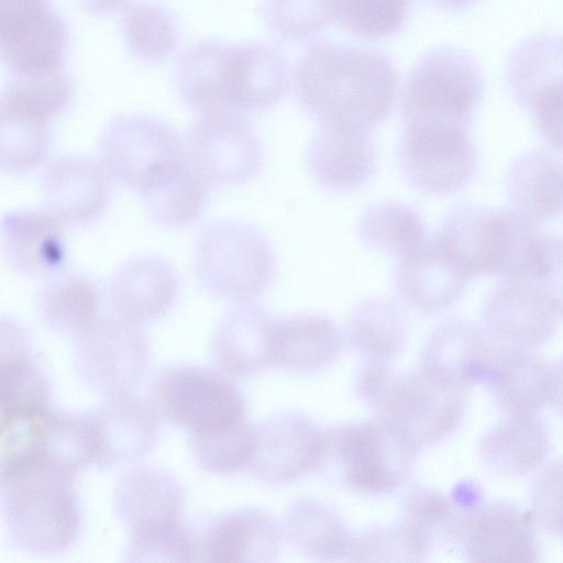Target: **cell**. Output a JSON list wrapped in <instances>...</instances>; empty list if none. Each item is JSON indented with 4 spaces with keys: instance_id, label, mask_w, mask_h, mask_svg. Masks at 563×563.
<instances>
[{
    "instance_id": "6da1fadb",
    "label": "cell",
    "mask_w": 563,
    "mask_h": 563,
    "mask_svg": "<svg viewBox=\"0 0 563 563\" xmlns=\"http://www.w3.org/2000/svg\"><path fill=\"white\" fill-rule=\"evenodd\" d=\"M398 75L384 53L353 45L318 43L295 75L301 108L321 125L371 130L389 114Z\"/></svg>"
},
{
    "instance_id": "7a4b0ae2",
    "label": "cell",
    "mask_w": 563,
    "mask_h": 563,
    "mask_svg": "<svg viewBox=\"0 0 563 563\" xmlns=\"http://www.w3.org/2000/svg\"><path fill=\"white\" fill-rule=\"evenodd\" d=\"M355 387L375 418L418 451L448 438L464 417L467 390L441 385L420 368L401 372L389 361L365 360Z\"/></svg>"
},
{
    "instance_id": "3957f363",
    "label": "cell",
    "mask_w": 563,
    "mask_h": 563,
    "mask_svg": "<svg viewBox=\"0 0 563 563\" xmlns=\"http://www.w3.org/2000/svg\"><path fill=\"white\" fill-rule=\"evenodd\" d=\"M75 477L43 464L1 474L2 525L12 547L55 555L75 544L81 525Z\"/></svg>"
},
{
    "instance_id": "277c9868",
    "label": "cell",
    "mask_w": 563,
    "mask_h": 563,
    "mask_svg": "<svg viewBox=\"0 0 563 563\" xmlns=\"http://www.w3.org/2000/svg\"><path fill=\"white\" fill-rule=\"evenodd\" d=\"M192 264L208 295L234 303L262 296L276 275L275 252L266 236L236 219H218L199 230Z\"/></svg>"
},
{
    "instance_id": "5b68a950",
    "label": "cell",
    "mask_w": 563,
    "mask_h": 563,
    "mask_svg": "<svg viewBox=\"0 0 563 563\" xmlns=\"http://www.w3.org/2000/svg\"><path fill=\"white\" fill-rule=\"evenodd\" d=\"M418 450L384 421L351 422L322 431L318 471L350 489L390 494L409 479Z\"/></svg>"
},
{
    "instance_id": "8992f818",
    "label": "cell",
    "mask_w": 563,
    "mask_h": 563,
    "mask_svg": "<svg viewBox=\"0 0 563 563\" xmlns=\"http://www.w3.org/2000/svg\"><path fill=\"white\" fill-rule=\"evenodd\" d=\"M433 239L468 279L507 277L526 261L532 230L511 208L461 205L448 213Z\"/></svg>"
},
{
    "instance_id": "52a82bcc",
    "label": "cell",
    "mask_w": 563,
    "mask_h": 563,
    "mask_svg": "<svg viewBox=\"0 0 563 563\" xmlns=\"http://www.w3.org/2000/svg\"><path fill=\"white\" fill-rule=\"evenodd\" d=\"M483 70L475 57L454 46L427 51L406 78L401 122L470 126L484 95Z\"/></svg>"
},
{
    "instance_id": "ba28073f",
    "label": "cell",
    "mask_w": 563,
    "mask_h": 563,
    "mask_svg": "<svg viewBox=\"0 0 563 563\" xmlns=\"http://www.w3.org/2000/svg\"><path fill=\"white\" fill-rule=\"evenodd\" d=\"M99 153L111 178L139 195L187 162L185 139L174 126L141 113L112 118L100 134Z\"/></svg>"
},
{
    "instance_id": "9c48e42d",
    "label": "cell",
    "mask_w": 563,
    "mask_h": 563,
    "mask_svg": "<svg viewBox=\"0 0 563 563\" xmlns=\"http://www.w3.org/2000/svg\"><path fill=\"white\" fill-rule=\"evenodd\" d=\"M151 399L161 417L188 433L245 421L246 404L238 386L222 372L201 366L164 368L152 384Z\"/></svg>"
},
{
    "instance_id": "30bf717a",
    "label": "cell",
    "mask_w": 563,
    "mask_h": 563,
    "mask_svg": "<svg viewBox=\"0 0 563 563\" xmlns=\"http://www.w3.org/2000/svg\"><path fill=\"white\" fill-rule=\"evenodd\" d=\"M505 78L544 141L563 153V35L537 33L521 41L508 56Z\"/></svg>"
},
{
    "instance_id": "8fae6325",
    "label": "cell",
    "mask_w": 563,
    "mask_h": 563,
    "mask_svg": "<svg viewBox=\"0 0 563 563\" xmlns=\"http://www.w3.org/2000/svg\"><path fill=\"white\" fill-rule=\"evenodd\" d=\"M74 340L77 376L106 398L132 393L147 368L150 347L143 331L118 316L99 318Z\"/></svg>"
},
{
    "instance_id": "7c38bea8",
    "label": "cell",
    "mask_w": 563,
    "mask_h": 563,
    "mask_svg": "<svg viewBox=\"0 0 563 563\" xmlns=\"http://www.w3.org/2000/svg\"><path fill=\"white\" fill-rule=\"evenodd\" d=\"M402 177L413 189L445 196L463 189L476 168L470 126L407 124L398 151Z\"/></svg>"
},
{
    "instance_id": "4fadbf2b",
    "label": "cell",
    "mask_w": 563,
    "mask_h": 563,
    "mask_svg": "<svg viewBox=\"0 0 563 563\" xmlns=\"http://www.w3.org/2000/svg\"><path fill=\"white\" fill-rule=\"evenodd\" d=\"M189 164L210 187L243 185L260 173L263 146L244 118L236 112L201 114L185 137Z\"/></svg>"
},
{
    "instance_id": "5bb4252c",
    "label": "cell",
    "mask_w": 563,
    "mask_h": 563,
    "mask_svg": "<svg viewBox=\"0 0 563 563\" xmlns=\"http://www.w3.org/2000/svg\"><path fill=\"white\" fill-rule=\"evenodd\" d=\"M68 27L47 0H0L1 59L10 76L65 68Z\"/></svg>"
},
{
    "instance_id": "9a60e30c",
    "label": "cell",
    "mask_w": 563,
    "mask_h": 563,
    "mask_svg": "<svg viewBox=\"0 0 563 563\" xmlns=\"http://www.w3.org/2000/svg\"><path fill=\"white\" fill-rule=\"evenodd\" d=\"M289 86L285 57L258 42L223 43L219 62V89L223 109L253 113L275 106Z\"/></svg>"
},
{
    "instance_id": "2e32d148",
    "label": "cell",
    "mask_w": 563,
    "mask_h": 563,
    "mask_svg": "<svg viewBox=\"0 0 563 563\" xmlns=\"http://www.w3.org/2000/svg\"><path fill=\"white\" fill-rule=\"evenodd\" d=\"M533 516L506 501L461 510L455 544L470 562H537Z\"/></svg>"
},
{
    "instance_id": "e0dca14e",
    "label": "cell",
    "mask_w": 563,
    "mask_h": 563,
    "mask_svg": "<svg viewBox=\"0 0 563 563\" xmlns=\"http://www.w3.org/2000/svg\"><path fill=\"white\" fill-rule=\"evenodd\" d=\"M322 431L297 412H283L255 424L250 472L267 484H284L318 471Z\"/></svg>"
},
{
    "instance_id": "ac0fdd59",
    "label": "cell",
    "mask_w": 563,
    "mask_h": 563,
    "mask_svg": "<svg viewBox=\"0 0 563 563\" xmlns=\"http://www.w3.org/2000/svg\"><path fill=\"white\" fill-rule=\"evenodd\" d=\"M558 316L527 277H505L495 285L483 310V329L497 344L531 350L552 336Z\"/></svg>"
},
{
    "instance_id": "d6986e66",
    "label": "cell",
    "mask_w": 563,
    "mask_h": 563,
    "mask_svg": "<svg viewBox=\"0 0 563 563\" xmlns=\"http://www.w3.org/2000/svg\"><path fill=\"white\" fill-rule=\"evenodd\" d=\"M496 345L483 327L448 318L428 336L419 368L441 385L467 390L484 382Z\"/></svg>"
},
{
    "instance_id": "ffe728a7",
    "label": "cell",
    "mask_w": 563,
    "mask_h": 563,
    "mask_svg": "<svg viewBox=\"0 0 563 563\" xmlns=\"http://www.w3.org/2000/svg\"><path fill=\"white\" fill-rule=\"evenodd\" d=\"M111 176L101 164L84 155H64L44 169L41 191L45 208L64 225L99 218L111 195Z\"/></svg>"
},
{
    "instance_id": "44dd1931",
    "label": "cell",
    "mask_w": 563,
    "mask_h": 563,
    "mask_svg": "<svg viewBox=\"0 0 563 563\" xmlns=\"http://www.w3.org/2000/svg\"><path fill=\"white\" fill-rule=\"evenodd\" d=\"M180 291L175 266L157 255H140L122 263L108 283L115 316L136 324L155 321L172 310Z\"/></svg>"
},
{
    "instance_id": "7402d4cb",
    "label": "cell",
    "mask_w": 563,
    "mask_h": 563,
    "mask_svg": "<svg viewBox=\"0 0 563 563\" xmlns=\"http://www.w3.org/2000/svg\"><path fill=\"white\" fill-rule=\"evenodd\" d=\"M276 321L257 305L236 303L212 333L210 352L217 367L229 377H246L275 365Z\"/></svg>"
},
{
    "instance_id": "603a6c76",
    "label": "cell",
    "mask_w": 563,
    "mask_h": 563,
    "mask_svg": "<svg viewBox=\"0 0 563 563\" xmlns=\"http://www.w3.org/2000/svg\"><path fill=\"white\" fill-rule=\"evenodd\" d=\"M305 159L314 181L335 192L361 188L377 165L369 130L342 125H321L307 146Z\"/></svg>"
},
{
    "instance_id": "cb8c5ba5",
    "label": "cell",
    "mask_w": 563,
    "mask_h": 563,
    "mask_svg": "<svg viewBox=\"0 0 563 563\" xmlns=\"http://www.w3.org/2000/svg\"><path fill=\"white\" fill-rule=\"evenodd\" d=\"M90 415L98 440L96 465L99 467L137 461L158 441V413L151 402L132 393L107 398Z\"/></svg>"
},
{
    "instance_id": "d4e9b609",
    "label": "cell",
    "mask_w": 563,
    "mask_h": 563,
    "mask_svg": "<svg viewBox=\"0 0 563 563\" xmlns=\"http://www.w3.org/2000/svg\"><path fill=\"white\" fill-rule=\"evenodd\" d=\"M283 525L266 510L246 507L214 517L200 543V560L209 562H275Z\"/></svg>"
},
{
    "instance_id": "484cf974",
    "label": "cell",
    "mask_w": 563,
    "mask_h": 563,
    "mask_svg": "<svg viewBox=\"0 0 563 563\" xmlns=\"http://www.w3.org/2000/svg\"><path fill=\"white\" fill-rule=\"evenodd\" d=\"M64 227L46 208L9 211L1 221L3 256L21 275L48 277L66 262Z\"/></svg>"
},
{
    "instance_id": "4316f807",
    "label": "cell",
    "mask_w": 563,
    "mask_h": 563,
    "mask_svg": "<svg viewBox=\"0 0 563 563\" xmlns=\"http://www.w3.org/2000/svg\"><path fill=\"white\" fill-rule=\"evenodd\" d=\"M1 418L37 416L48 410L51 386L34 357L25 328L10 317L0 323Z\"/></svg>"
},
{
    "instance_id": "83f0119b",
    "label": "cell",
    "mask_w": 563,
    "mask_h": 563,
    "mask_svg": "<svg viewBox=\"0 0 563 563\" xmlns=\"http://www.w3.org/2000/svg\"><path fill=\"white\" fill-rule=\"evenodd\" d=\"M186 492L172 473L153 466L134 467L117 483L114 511L132 531L183 519Z\"/></svg>"
},
{
    "instance_id": "f1b7e54d",
    "label": "cell",
    "mask_w": 563,
    "mask_h": 563,
    "mask_svg": "<svg viewBox=\"0 0 563 563\" xmlns=\"http://www.w3.org/2000/svg\"><path fill=\"white\" fill-rule=\"evenodd\" d=\"M394 280L401 300L421 312H439L463 296L470 279L457 268L434 239L397 260Z\"/></svg>"
},
{
    "instance_id": "f546056e",
    "label": "cell",
    "mask_w": 563,
    "mask_h": 563,
    "mask_svg": "<svg viewBox=\"0 0 563 563\" xmlns=\"http://www.w3.org/2000/svg\"><path fill=\"white\" fill-rule=\"evenodd\" d=\"M505 187L510 208L537 227L563 213V162L545 148L517 156Z\"/></svg>"
},
{
    "instance_id": "4dcf8cb0",
    "label": "cell",
    "mask_w": 563,
    "mask_h": 563,
    "mask_svg": "<svg viewBox=\"0 0 563 563\" xmlns=\"http://www.w3.org/2000/svg\"><path fill=\"white\" fill-rule=\"evenodd\" d=\"M506 413L481 439L479 456L496 473L523 476L544 463L550 451L549 432L534 411Z\"/></svg>"
},
{
    "instance_id": "1f68e13d",
    "label": "cell",
    "mask_w": 563,
    "mask_h": 563,
    "mask_svg": "<svg viewBox=\"0 0 563 563\" xmlns=\"http://www.w3.org/2000/svg\"><path fill=\"white\" fill-rule=\"evenodd\" d=\"M548 369L528 350L497 344L483 383L506 412H537L549 401Z\"/></svg>"
},
{
    "instance_id": "d6a6232c",
    "label": "cell",
    "mask_w": 563,
    "mask_h": 563,
    "mask_svg": "<svg viewBox=\"0 0 563 563\" xmlns=\"http://www.w3.org/2000/svg\"><path fill=\"white\" fill-rule=\"evenodd\" d=\"M101 292L96 282L79 272H57L48 277L36 295V310L51 330L78 336L100 317Z\"/></svg>"
},
{
    "instance_id": "836d02e7",
    "label": "cell",
    "mask_w": 563,
    "mask_h": 563,
    "mask_svg": "<svg viewBox=\"0 0 563 563\" xmlns=\"http://www.w3.org/2000/svg\"><path fill=\"white\" fill-rule=\"evenodd\" d=\"M343 341V333L325 316L300 313L277 318L275 366L290 371L320 368L339 355Z\"/></svg>"
},
{
    "instance_id": "e575fe53",
    "label": "cell",
    "mask_w": 563,
    "mask_h": 563,
    "mask_svg": "<svg viewBox=\"0 0 563 563\" xmlns=\"http://www.w3.org/2000/svg\"><path fill=\"white\" fill-rule=\"evenodd\" d=\"M35 455L46 466L73 476L96 465L98 440L91 415L48 409L37 423Z\"/></svg>"
},
{
    "instance_id": "d590c367",
    "label": "cell",
    "mask_w": 563,
    "mask_h": 563,
    "mask_svg": "<svg viewBox=\"0 0 563 563\" xmlns=\"http://www.w3.org/2000/svg\"><path fill=\"white\" fill-rule=\"evenodd\" d=\"M282 525L284 536L305 556L325 562L350 556L353 534L339 514L320 500L294 501Z\"/></svg>"
},
{
    "instance_id": "8d00e7d4",
    "label": "cell",
    "mask_w": 563,
    "mask_h": 563,
    "mask_svg": "<svg viewBox=\"0 0 563 563\" xmlns=\"http://www.w3.org/2000/svg\"><path fill=\"white\" fill-rule=\"evenodd\" d=\"M408 334L407 318L400 306L387 297H371L353 307L346 323L351 346L365 360L390 361Z\"/></svg>"
},
{
    "instance_id": "74e56055",
    "label": "cell",
    "mask_w": 563,
    "mask_h": 563,
    "mask_svg": "<svg viewBox=\"0 0 563 563\" xmlns=\"http://www.w3.org/2000/svg\"><path fill=\"white\" fill-rule=\"evenodd\" d=\"M209 188L187 159L140 197L146 214L155 224L181 229L200 219L208 203Z\"/></svg>"
},
{
    "instance_id": "f35d334b",
    "label": "cell",
    "mask_w": 563,
    "mask_h": 563,
    "mask_svg": "<svg viewBox=\"0 0 563 563\" xmlns=\"http://www.w3.org/2000/svg\"><path fill=\"white\" fill-rule=\"evenodd\" d=\"M363 244L400 260L420 249L427 239L420 214L398 201H379L364 210L357 222Z\"/></svg>"
},
{
    "instance_id": "ab89813d",
    "label": "cell",
    "mask_w": 563,
    "mask_h": 563,
    "mask_svg": "<svg viewBox=\"0 0 563 563\" xmlns=\"http://www.w3.org/2000/svg\"><path fill=\"white\" fill-rule=\"evenodd\" d=\"M460 516L452 498L429 487L412 486L402 496L399 521L427 556L437 545L455 543Z\"/></svg>"
},
{
    "instance_id": "60d3db41",
    "label": "cell",
    "mask_w": 563,
    "mask_h": 563,
    "mask_svg": "<svg viewBox=\"0 0 563 563\" xmlns=\"http://www.w3.org/2000/svg\"><path fill=\"white\" fill-rule=\"evenodd\" d=\"M121 31L129 53L146 64L168 58L180 42L176 16L154 2L141 1L128 5L122 14Z\"/></svg>"
},
{
    "instance_id": "b9f144b4",
    "label": "cell",
    "mask_w": 563,
    "mask_h": 563,
    "mask_svg": "<svg viewBox=\"0 0 563 563\" xmlns=\"http://www.w3.org/2000/svg\"><path fill=\"white\" fill-rule=\"evenodd\" d=\"M52 144L51 121L0 108V168L18 175L41 166Z\"/></svg>"
},
{
    "instance_id": "7bdbcfd3",
    "label": "cell",
    "mask_w": 563,
    "mask_h": 563,
    "mask_svg": "<svg viewBox=\"0 0 563 563\" xmlns=\"http://www.w3.org/2000/svg\"><path fill=\"white\" fill-rule=\"evenodd\" d=\"M74 82L66 68L31 75L10 76L0 107L51 121L71 103Z\"/></svg>"
},
{
    "instance_id": "ee69618b",
    "label": "cell",
    "mask_w": 563,
    "mask_h": 563,
    "mask_svg": "<svg viewBox=\"0 0 563 563\" xmlns=\"http://www.w3.org/2000/svg\"><path fill=\"white\" fill-rule=\"evenodd\" d=\"M189 450L206 472L228 475L249 468L255 446V424L188 433Z\"/></svg>"
},
{
    "instance_id": "f6af8a7d",
    "label": "cell",
    "mask_w": 563,
    "mask_h": 563,
    "mask_svg": "<svg viewBox=\"0 0 563 563\" xmlns=\"http://www.w3.org/2000/svg\"><path fill=\"white\" fill-rule=\"evenodd\" d=\"M261 15L266 27L285 42H305L333 21L332 0H264Z\"/></svg>"
},
{
    "instance_id": "bcb514c9",
    "label": "cell",
    "mask_w": 563,
    "mask_h": 563,
    "mask_svg": "<svg viewBox=\"0 0 563 563\" xmlns=\"http://www.w3.org/2000/svg\"><path fill=\"white\" fill-rule=\"evenodd\" d=\"M412 0H332L334 21L362 40H382L405 25Z\"/></svg>"
},
{
    "instance_id": "7dc6e473",
    "label": "cell",
    "mask_w": 563,
    "mask_h": 563,
    "mask_svg": "<svg viewBox=\"0 0 563 563\" xmlns=\"http://www.w3.org/2000/svg\"><path fill=\"white\" fill-rule=\"evenodd\" d=\"M125 561H200L199 537L183 519L159 527L130 532Z\"/></svg>"
},
{
    "instance_id": "c3c4849f",
    "label": "cell",
    "mask_w": 563,
    "mask_h": 563,
    "mask_svg": "<svg viewBox=\"0 0 563 563\" xmlns=\"http://www.w3.org/2000/svg\"><path fill=\"white\" fill-rule=\"evenodd\" d=\"M426 559L405 526L375 527L353 536L349 560L358 562H420Z\"/></svg>"
},
{
    "instance_id": "681fc988",
    "label": "cell",
    "mask_w": 563,
    "mask_h": 563,
    "mask_svg": "<svg viewBox=\"0 0 563 563\" xmlns=\"http://www.w3.org/2000/svg\"><path fill=\"white\" fill-rule=\"evenodd\" d=\"M533 519L548 532L563 538V460L549 464L531 487Z\"/></svg>"
},
{
    "instance_id": "f907efd6",
    "label": "cell",
    "mask_w": 563,
    "mask_h": 563,
    "mask_svg": "<svg viewBox=\"0 0 563 563\" xmlns=\"http://www.w3.org/2000/svg\"><path fill=\"white\" fill-rule=\"evenodd\" d=\"M545 297L558 317H563V236L544 235L537 263L527 276Z\"/></svg>"
},
{
    "instance_id": "816d5d0a",
    "label": "cell",
    "mask_w": 563,
    "mask_h": 563,
    "mask_svg": "<svg viewBox=\"0 0 563 563\" xmlns=\"http://www.w3.org/2000/svg\"><path fill=\"white\" fill-rule=\"evenodd\" d=\"M549 404L563 415V357L548 369Z\"/></svg>"
},
{
    "instance_id": "f5cc1de1",
    "label": "cell",
    "mask_w": 563,
    "mask_h": 563,
    "mask_svg": "<svg viewBox=\"0 0 563 563\" xmlns=\"http://www.w3.org/2000/svg\"><path fill=\"white\" fill-rule=\"evenodd\" d=\"M129 0H81L84 8L95 15L110 14L122 9Z\"/></svg>"
},
{
    "instance_id": "db71d44e",
    "label": "cell",
    "mask_w": 563,
    "mask_h": 563,
    "mask_svg": "<svg viewBox=\"0 0 563 563\" xmlns=\"http://www.w3.org/2000/svg\"><path fill=\"white\" fill-rule=\"evenodd\" d=\"M430 5L448 11L461 12L471 8L477 0H424Z\"/></svg>"
}]
</instances>
